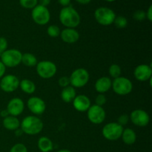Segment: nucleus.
Returning a JSON list of instances; mask_svg holds the SVG:
<instances>
[{
  "mask_svg": "<svg viewBox=\"0 0 152 152\" xmlns=\"http://www.w3.org/2000/svg\"><path fill=\"white\" fill-rule=\"evenodd\" d=\"M59 21L68 28H75L80 24L81 17L78 12L71 5L63 7L59 12Z\"/></svg>",
  "mask_w": 152,
  "mask_h": 152,
  "instance_id": "f257e3e1",
  "label": "nucleus"
},
{
  "mask_svg": "<svg viewBox=\"0 0 152 152\" xmlns=\"http://www.w3.org/2000/svg\"><path fill=\"white\" fill-rule=\"evenodd\" d=\"M43 123L39 117L34 115L27 116L20 123V129L24 134L36 135L42 131Z\"/></svg>",
  "mask_w": 152,
  "mask_h": 152,
  "instance_id": "f03ea898",
  "label": "nucleus"
},
{
  "mask_svg": "<svg viewBox=\"0 0 152 152\" xmlns=\"http://www.w3.org/2000/svg\"><path fill=\"white\" fill-rule=\"evenodd\" d=\"M89 78V73L86 68H77L71 73L69 77L70 85L74 88H83L88 83Z\"/></svg>",
  "mask_w": 152,
  "mask_h": 152,
  "instance_id": "7ed1b4c3",
  "label": "nucleus"
},
{
  "mask_svg": "<svg viewBox=\"0 0 152 152\" xmlns=\"http://www.w3.org/2000/svg\"><path fill=\"white\" fill-rule=\"evenodd\" d=\"M22 53L17 49H7L0 56L1 62L8 68H14L22 63Z\"/></svg>",
  "mask_w": 152,
  "mask_h": 152,
  "instance_id": "20e7f679",
  "label": "nucleus"
},
{
  "mask_svg": "<svg viewBox=\"0 0 152 152\" xmlns=\"http://www.w3.org/2000/svg\"><path fill=\"white\" fill-rule=\"evenodd\" d=\"M116 14L113 10L107 7H98L94 12V17L96 22L103 26H108L114 23Z\"/></svg>",
  "mask_w": 152,
  "mask_h": 152,
  "instance_id": "39448f33",
  "label": "nucleus"
},
{
  "mask_svg": "<svg viewBox=\"0 0 152 152\" xmlns=\"http://www.w3.org/2000/svg\"><path fill=\"white\" fill-rule=\"evenodd\" d=\"M114 93L120 96L129 94L133 89V84L129 79L124 77H120L114 79L111 86Z\"/></svg>",
  "mask_w": 152,
  "mask_h": 152,
  "instance_id": "423d86ee",
  "label": "nucleus"
},
{
  "mask_svg": "<svg viewBox=\"0 0 152 152\" xmlns=\"http://www.w3.org/2000/svg\"><path fill=\"white\" fill-rule=\"evenodd\" d=\"M36 70L37 74L41 78L48 80L54 77L57 71V67L51 61L44 60L37 64Z\"/></svg>",
  "mask_w": 152,
  "mask_h": 152,
  "instance_id": "0eeeda50",
  "label": "nucleus"
},
{
  "mask_svg": "<svg viewBox=\"0 0 152 152\" xmlns=\"http://www.w3.org/2000/svg\"><path fill=\"white\" fill-rule=\"evenodd\" d=\"M123 127L117 123H109L103 126L102 134L106 140L110 141H115L120 139L123 132Z\"/></svg>",
  "mask_w": 152,
  "mask_h": 152,
  "instance_id": "6e6552de",
  "label": "nucleus"
},
{
  "mask_svg": "<svg viewBox=\"0 0 152 152\" xmlns=\"http://www.w3.org/2000/svg\"><path fill=\"white\" fill-rule=\"evenodd\" d=\"M31 17L34 22L39 25H45L48 24L50 19V13L47 7L37 4L32 9Z\"/></svg>",
  "mask_w": 152,
  "mask_h": 152,
  "instance_id": "1a4fd4ad",
  "label": "nucleus"
},
{
  "mask_svg": "<svg viewBox=\"0 0 152 152\" xmlns=\"http://www.w3.org/2000/svg\"><path fill=\"white\" fill-rule=\"evenodd\" d=\"M87 116L89 121L93 124H101L105 120L106 113L102 106L97 105H91L87 111Z\"/></svg>",
  "mask_w": 152,
  "mask_h": 152,
  "instance_id": "9d476101",
  "label": "nucleus"
},
{
  "mask_svg": "<svg viewBox=\"0 0 152 152\" xmlns=\"http://www.w3.org/2000/svg\"><path fill=\"white\" fill-rule=\"evenodd\" d=\"M19 86V80L13 74L5 75L1 79L0 88L6 93H11L15 91Z\"/></svg>",
  "mask_w": 152,
  "mask_h": 152,
  "instance_id": "9b49d317",
  "label": "nucleus"
},
{
  "mask_svg": "<svg viewBox=\"0 0 152 152\" xmlns=\"http://www.w3.org/2000/svg\"><path fill=\"white\" fill-rule=\"evenodd\" d=\"M129 119L134 125L139 127H145L150 122L149 114L142 109L134 110L131 113Z\"/></svg>",
  "mask_w": 152,
  "mask_h": 152,
  "instance_id": "f8f14e48",
  "label": "nucleus"
},
{
  "mask_svg": "<svg viewBox=\"0 0 152 152\" xmlns=\"http://www.w3.org/2000/svg\"><path fill=\"white\" fill-rule=\"evenodd\" d=\"M27 105L29 111L36 115H41L46 109L45 101L38 96H32L29 98L27 102Z\"/></svg>",
  "mask_w": 152,
  "mask_h": 152,
  "instance_id": "ddd939ff",
  "label": "nucleus"
},
{
  "mask_svg": "<svg viewBox=\"0 0 152 152\" xmlns=\"http://www.w3.org/2000/svg\"><path fill=\"white\" fill-rule=\"evenodd\" d=\"M25 104L23 100L19 97H14L9 101L6 110L8 112L9 115L17 117L23 112Z\"/></svg>",
  "mask_w": 152,
  "mask_h": 152,
  "instance_id": "4468645a",
  "label": "nucleus"
},
{
  "mask_svg": "<svg viewBox=\"0 0 152 152\" xmlns=\"http://www.w3.org/2000/svg\"><path fill=\"white\" fill-rule=\"evenodd\" d=\"M134 75L137 80L140 82H145L149 80L152 76V68L151 65L142 64L135 68Z\"/></svg>",
  "mask_w": 152,
  "mask_h": 152,
  "instance_id": "2eb2a0df",
  "label": "nucleus"
},
{
  "mask_svg": "<svg viewBox=\"0 0 152 152\" xmlns=\"http://www.w3.org/2000/svg\"><path fill=\"white\" fill-rule=\"evenodd\" d=\"M73 106L80 112H86L91 105V100L86 95H77L72 102Z\"/></svg>",
  "mask_w": 152,
  "mask_h": 152,
  "instance_id": "dca6fc26",
  "label": "nucleus"
},
{
  "mask_svg": "<svg viewBox=\"0 0 152 152\" xmlns=\"http://www.w3.org/2000/svg\"><path fill=\"white\" fill-rule=\"evenodd\" d=\"M59 37L62 41L68 44H73L77 42L80 39V34L75 28H65L60 32Z\"/></svg>",
  "mask_w": 152,
  "mask_h": 152,
  "instance_id": "f3484780",
  "label": "nucleus"
},
{
  "mask_svg": "<svg viewBox=\"0 0 152 152\" xmlns=\"http://www.w3.org/2000/svg\"><path fill=\"white\" fill-rule=\"evenodd\" d=\"M112 81L108 77H102L98 79L95 83V90L99 94H104L111 88Z\"/></svg>",
  "mask_w": 152,
  "mask_h": 152,
  "instance_id": "a211bd4d",
  "label": "nucleus"
},
{
  "mask_svg": "<svg viewBox=\"0 0 152 152\" xmlns=\"http://www.w3.org/2000/svg\"><path fill=\"white\" fill-rule=\"evenodd\" d=\"M2 125L7 130L15 131L20 128V121L16 117L9 115L3 119Z\"/></svg>",
  "mask_w": 152,
  "mask_h": 152,
  "instance_id": "6ab92c4d",
  "label": "nucleus"
},
{
  "mask_svg": "<svg viewBox=\"0 0 152 152\" xmlns=\"http://www.w3.org/2000/svg\"><path fill=\"white\" fill-rule=\"evenodd\" d=\"M76 96H77V92H76L75 88L71 86L64 88L61 92V98L63 102H67V103L72 102Z\"/></svg>",
  "mask_w": 152,
  "mask_h": 152,
  "instance_id": "aec40b11",
  "label": "nucleus"
},
{
  "mask_svg": "<svg viewBox=\"0 0 152 152\" xmlns=\"http://www.w3.org/2000/svg\"><path fill=\"white\" fill-rule=\"evenodd\" d=\"M123 142L126 145H133L137 140V134L134 131L130 128L123 129L121 136Z\"/></svg>",
  "mask_w": 152,
  "mask_h": 152,
  "instance_id": "412c9836",
  "label": "nucleus"
},
{
  "mask_svg": "<svg viewBox=\"0 0 152 152\" xmlns=\"http://www.w3.org/2000/svg\"><path fill=\"white\" fill-rule=\"evenodd\" d=\"M19 87L24 93L27 94H32L36 91L35 83L28 79H24V80L19 81Z\"/></svg>",
  "mask_w": 152,
  "mask_h": 152,
  "instance_id": "4be33fe9",
  "label": "nucleus"
},
{
  "mask_svg": "<svg viewBox=\"0 0 152 152\" xmlns=\"http://www.w3.org/2000/svg\"><path fill=\"white\" fill-rule=\"evenodd\" d=\"M39 149L42 152H50L53 150V144L51 140L47 137H42L39 139L37 142Z\"/></svg>",
  "mask_w": 152,
  "mask_h": 152,
  "instance_id": "5701e85b",
  "label": "nucleus"
},
{
  "mask_svg": "<svg viewBox=\"0 0 152 152\" xmlns=\"http://www.w3.org/2000/svg\"><path fill=\"white\" fill-rule=\"evenodd\" d=\"M22 63L27 67H34L38 63L37 59L34 54L31 53H25L22 54Z\"/></svg>",
  "mask_w": 152,
  "mask_h": 152,
  "instance_id": "b1692460",
  "label": "nucleus"
},
{
  "mask_svg": "<svg viewBox=\"0 0 152 152\" xmlns=\"http://www.w3.org/2000/svg\"><path fill=\"white\" fill-rule=\"evenodd\" d=\"M108 74L112 78H118V77H121L122 69L120 65L117 64H112L108 68Z\"/></svg>",
  "mask_w": 152,
  "mask_h": 152,
  "instance_id": "393cba45",
  "label": "nucleus"
},
{
  "mask_svg": "<svg viewBox=\"0 0 152 152\" xmlns=\"http://www.w3.org/2000/svg\"><path fill=\"white\" fill-rule=\"evenodd\" d=\"M113 24H114L116 28H119V29H124L127 27L128 20L125 16H116Z\"/></svg>",
  "mask_w": 152,
  "mask_h": 152,
  "instance_id": "a878e982",
  "label": "nucleus"
},
{
  "mask_svg": "<svg viewBox=\"0 0 152 152\" xmlns=\"http://www.w3.org/2000/svg\"><path fill=\"white\" fill-rule=\"evenodd\" d=\"M60 29L57 25H51L47 28V34L51 38H56L60 35Z\"/></svg>",
  "mask_w": 152,
  "mask_h": 152,
  "instance_id": "bb28decb",
  "label": "nucleus"
},
{
  "mask_svg": "<svg viewBox=\"0 0 152 152\" xmlns=\"http://www.w3.org/2000/svg\"><path fill=\"white\" fill-rule=\"evenodd\" d=\"M19 4L24 8L33 9L38 4V0H19Z\"/></svg>",
  "mask_w": 152,
  "mask_h": 152,
  "instance_id": "cd10ccee",
  "label": "nucleus"
},
{
  "mask_svg": "<svg viewBox=\"0 0 152 152\" xmlns=\"http://www.w3.org/2000/svg\"><path fill=\"white\" fill-rule=\"evenodd\" d=\"M133 18L134 19L137 21H143L146 19V15H145V12L142 10H138L134 13L133 14Z\"/></svg>",
  "mask_w": 152,
  "mask_h": 152,
  "instance_id": "c85d7f7f",
  "label": "nucleus"
},
{
  "mask_svg": "<svg viewBox=\"0 0 152 152\" xmlns=\"http://www.w3.org/2000/svg\"><path fill=\"white\" fill-rule=\"evenodd\" d=\"M10 152H28V148L24 144L16 143L10 148Z\"/></svg>",
  "mask_w": 152,
  "mask_h": 152,
  "instance_id": "c756f323",
  "label": "nucleus"
},
{
  "mask_svg": "<svg viewBox=\"0 0 152 152\" xmlns=\"http://www.w3.org/2000/svg\"><path fill=\"white\" fill-rule=\"evenodd\" d=\"M106 96L103 94H99L96 96V99H95V105H97L99 106H102L106 103Z\"/></svg>",
  "mask_w": 152,
  "mask_h": 152,
  "instance_id": "7c9ffc66",
  "label": "nucleus"
},
{
  "mask_svg": "<svg viewBox=\"0 0 152 152\" xmlns=\"http://www.w3.org/2000/svg\"><path fill=\"white\" fill-rule=\"evenodd\" d=\"M129 120H130V119H129V115H127V114H122V115H120V117H118V119H117V123L123 127V126H126V125L128 124Z\"/></svg>",
  "mask_w": 152,
  "mask_h": 152,
  "instance_id": "2f4dec72",
  "label": "nucleus"
},
{
  "mask_svg": "<svg viewBox=\"0 0 152 152\" xmlns=\"http://www.w3.org/2000/svg\"><path fill=\"white\" fill-rule=\"evenodd\" d=\"M58 83H59V86H60V87H62V88L67 87V86H70V79H69V77H67V76L61 77L59 79Z\"/></svg>",
  "mask_w": 152,
  "mask_h": 152,
  "instance_id": "473e14b6",
  "label": "nucleus"
},
{
  "mask_svg": "<svg viewBox=\"0 0 152 152\" xmlns=\"http://www.w3.org/2000/svg\"><path fill=\"white\" fill-rule=\"evenodd\" d=\"M7 48V41L4 37H0V56Z\"/></svg>",
  "mask_w": 152,
  "mask_h": 152,
  "instance_id": "72a5a7b5",
  "label": "nucleus"
},
{
  "mask_svg": "<svg viewBox=\"0 0 152 152\" xmlns=\"http://www.w3.org/2000/svg\"><path fill=\"white\" fill-rule=\"evenodd\" d=\"M6 71V67L2 62L0 61V79L2 78L4 76V74H5Z\"/></svg>",
  "mask_w": 152,
  "mask_h": 152,
  "instance_id": "f704fd0d",
  "label": "nucleus"
},
{
  "mask_svg": "<svg viewBox=\"0 0 152 152\" xmlns=\"http://www.w3.org/2000/svg\"><path fill=\"white\" fill-rule=\"evenodd\" d=\"M145 15H146V19H148L149 22H151L152 21V5L149 6L148 10H147L146 13H145Z\"/></svg>",
  "mask_w": 152,
  "mask_h": 152,
  "instance_id": "c9c22d12",
  "label": "nucleus"
},
{
  "mask_svg": "<svg viewBox=\"0 0 152 152\" xmlns=\"http://www.w3.org/2000/svg\"><path fill=\"white\" fill-rule=\"evenodd\" d=\"M58 2L63 7H67L71 3V0H57Z\"/></svg>",
  "mask_w": 152,
  "mask_h": 152,
  "instance_id": "e433bc0d",
  "label": "nucleus"
},
{
  "mask_svg": "<svg viewBox=\"0 0 152 152\" xmlns=\"http://www.w3.org/2000/svg\"><path fill=\"white\" fill-rule=\"evenodd\" d=\"M50 1H51V0H39L40 5L44 6V7H47V6L50 3Z\"/></svg>",
  "mask_w": 152,
  "mask_h": 152,
  "instance_id": "4c0bfd02",
  "label": "nucleus"
},
{
  "mask_svg": "<svg viewBox=\"0 0 152 152\" xmlns=\"http://www.w3.org/2000/svg\"><path fill=\"white\" fill-rule=\"evenodd\" d=\"M77 2H78L79 4H87L91 1V0H76Z\"/></svg>",
  "mask_w": 152,
  "mask_h": 152,
  "instance_id": "58836bf2",
  "label": "nucleus"
},
{
  "mask_svg": "<svg viewBox=\"0 0 152 152\" xmlns=\"http://www.w3.org/2000/svg\"><path fill=\"white\" fill-rule=\"evenodd\" d=\"M0 116H1V117H3V119L5 118L6 117H7V116H9V114L8 112H7V110H2V111L0 112Z\"/></svg>",
  "mask_w": 152,
  "mask_h": 152,
  "instance_id": "ea45409f",
  "label": "nucleus"
},
{
  "mask_svg": "<svg viewBox=\"0 0 152 152\" xmlns=\"http://www.w3.org/2000/svg\"><path fill=\"white\" fill-rule=\"evenodd\" d=\"M14 132H15V134H16V136H17V137L22 136V134H23V132L21 130L20 128H19V129H16V130H15Z\"/></svg>",
  "mask_w": 152,
  "mask_h": 152,
  "instance_id": "a19ab883",
  "label": "nucleus"
},
{
  "mask_svg": "<svg viewBox=\"0 0 152 152\" xmlns=\"http://www.w3.org/2000/svg\"><path fill=\"white\" fill-rule=\"evenodd\" d=\"M56 152H72V151H71L70 150H68V149H62V150H59V151H58Z\"/></svg>",
  "mask_w": 152,
  "mask_h": 152,
  "instance_id": "79ce46f5",
  "label": "nucleus"
},
{
  "mask_svg": "<svg viewBox=\"0 0 152 152\" xmlns=\"http://www.w3.org/2000/svg\"><path fill=\"white\" fill-rule=\"evenodd\" d=\"M105 1H109V2H112V1H116V0H105Z\"/></svg>",
  "mask_w": 152,
  "mask_h": 152,
  "instance_id": "37998d69",
  "label": "nucleus"
}]
</instances>
